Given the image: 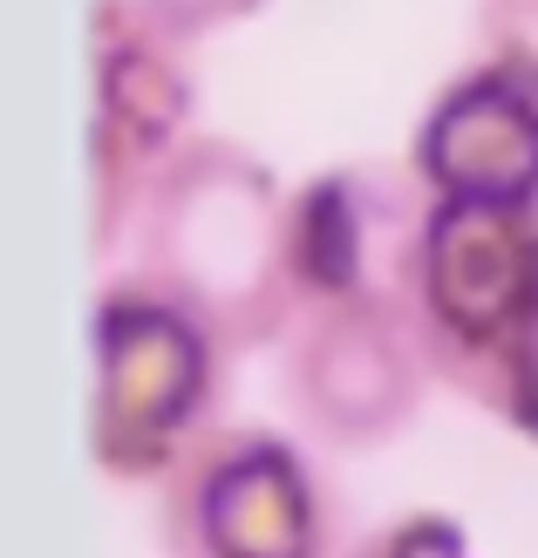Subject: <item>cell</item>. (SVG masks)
<instances>
[{
	"instance_id": "7a4b0ae2",
	"label": "cell",
	"mask_w": 538,
	"mask_h": 558,
	"mask_svg": "<svg viewBox=\"0 0 538 558\" xmlns=\"http://www.w3.org/2000/svg\"><path fill=\"white\" fill-rule=\"evenodd\" d=\"M232 348L151 272H109L89 306V457L109 484H164L218 423Z\"/></svg>"
},
{
	"instance_id": "8fae6325",
	"label": "cell",
	"mask_w": 538,
	"mask_h": 558,
	"mask_svg": "<svg viewBox=\"0 0 538 558\" xmlns=\"http://www.w3.org/2000/svg\"><path fill=\"white\" fill-rule=\"evenodd\" d=\"M151 21H164L178 41H212V35H225V27H246L252 14H266V0H136Z\"/></svg>"
},
{
	"instance_id": "52a82bcc",
	"label": "cell",
	"mask_w": 538,
	"mask_h": 558,
	"mask_svg": "<svg viewBox=\"0 0 538 558\" xmlns=\"http://www.w3.org/2000/svg\"><path fill=\"white\" fill-rule=\"evenodd\" d=\"M409 171L430 198L538 205V69L491 41L430 96L409 136Z\"/></svg>"
},
{
	"instance_id": "5b68a950",
	"label": "cell",
	"mask_w": 538,
	"mask_h": 558,
	"mask_svg": "<svg viewBox=\"0 0 538 558\" xmlns=\"http://www.w3.org/2000/svg\"><path fill=\"white\" fill-rule=\"evenodd\" d=\"M191 117V41H178L136 0H89V211L103 259L117 239H130L157 171L198 136Z\"/></svg>"
},
{
	"instance_id": "8992f818",
	"label": "cell",
	"mask_w": 538,
	"mask_h": 558,
	"mask_svg": "<svg viewBox=\"0 0 538 558\" xmlns=\"http://www.w3.org/2000/svg\"><path fill=\"white\" fill-rule=\"evenodd\" d=\"M430 354L395 293L300 306V320L279 341V402L294 429L327 450H382L395 442L430 396Z\"/></svg>"
},
{
	"instance_id": "6da1fadb",
	"label": "cell",
	"mask_w": 538,
	"mask_h": 558,
	"mask_svg": "<svg viewBox=\"0 0 538 558\" xmlns=\"http://www.w3.org/2000/svg\"><path fill=\"white\" fill-rule=\"evenodd\" d=\"M130 266L212 320L225 348H279L300 314L287 272V191L260 150L205 136L157 171L130 218Z\"/></svg>"
},
{
	"instance_id": "30bf717a",
	"label": "cell",
	"mask_w": 538,
	"mask_h": 558,
	"mask_svg": "<svg viewBox=\"0 0 538 558\" xmlns=\"http://www.w3.org/2000/svg\"><path fill=\"white\" fill-rule=\"evenodd\" d=\"M342 558H477V551H470L457 518H443V511H403V518L375 524V532H361Z\"/></svg>"
},
{
	"instance_id": "ba28073f",
	"label": "cell",
	"mask_w": 538,
	"mask_h": 558,
	"mask_svg": "<svg viewBox=\"0 0 538 558\" xmlns=\"http://www.w3.org/2000/svg\"><path fill=\"white\" fill-rule=\"evenodd\" d=\"M430 191L416 171H382V163H334L287 191V272L300 306L327 300H368L395 293L416 239V218ZM300 320V314H294Z\"/></svg>"
},
{
	"instance_id": "9c48e42d",
	"label": "cell",
	"mask_w": 538,
	"mask_h": 558,
	"mask_svg": "<svg viewBox=\"0 0 538 558\" xmlns=\"http://www.w3.org/2000/svg\"><path fill=\"white\" fill-rule=\"evenodd\" d=\"M477 409H491L512 436L538 442V300L525 306V320L512 327V341H504L498 368H491V388H485Z\"/></svg>"
},
{
	"instance_id": "3957f363",
	"label": "cell",
	"mask_w": 538,
	"mask_h": 558,
	"mask_svg": "<svg viewBox=\"0 0 538 558\" xmlns=\"http://www.w3.org/2000/svg\"><path fill=\"white\" fill-rule=\"evenodd\" d=\"M395 300L437 381L485 402L504 341L538 300V205L430 198L416 218Z\"/></svg>"
},
{
	"instance_id": "277c9868",
	"label": "cell",
	"mask_w": 538,
	"mask_h": 558,
	"mask_svg": "<svg viewBox=\"0 0 538 558\" xmlns=\"http://www.w3.org/2000/svg\"><path fill=\"white\" fill-rule=\"evenodd\" d=\"M164 558H342L321 470L260 423H212L157 484Z\"/></svg>"
},
{
	"instance_id": "7c38bea8",
	"label": "cell",
	"mask_w": 538,
	"mask_h": 558,
	"mask_svg": "<svg viewBox=\"0 0 538 558\" xmlns=\"http://www.w3.org/2000/svg\"><path fill=\"white\" fill-rule=\"evenodd\" d=\"M498 41L504 48H518L525 54V62L538 69V0H498Z\"/></svg>"
}]
</instances>
